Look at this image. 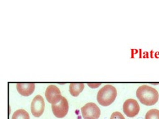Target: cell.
<instances>
[{"label":"cell","mask_w":159,"mask_h":119,"mask_svg":"<svg viewBox=\"0 0 159 119\" xmlns=\"http://www.w3.org/2000/svg\"><path fill=\"white\" fill-rule=\"evenodd\" d=\"M45 97L49 103L56 104L61 101L62 96L58 87L54 85H50L46 89Z\"/></svg>","instance_id":"52a82bcc"},{"label":"cell","mask_w":159,"mask_h":119,"mask_svg":"<svg viewBox=\"0 0 159 119\" xmlns=\"http://www.w3.org/2000/svg\"><path fill=\"white\" fill-rule=\"evenodd\" d=\"M84 89V83H70L69 86V91L73 97H78Z\"/></svg>","instance_id":"9c48e42d"},{"label":"cell","mask_w":159,"mask_h":119,"mask_svg":"<svg viewBox=\"0 0 159 119\" xmlns=\"http://www.w3.org/2000/svg\"><path fill=\"white\" fill-rule=\"evenodd\" d=\"M100 83H98V84H95V83H92V84H88V86L89 87H91L92 88H97L98 87H99L100 86Z\"/></svg>","instance_id":"4fadbf2b"},{"label":"cell","mask_w":159,"mask_h":119,"mask_svg":"<svg viewBox=\"0 0 159 119\" xmlns=\"http://www.w3.org/2000/svg\"><path fill=\"white\" fill-rule=\"evenodd\" d=\"M110 119H125L120 112H114L111 114Z\"/></svg>","instance_id":"7c38bea8"},{"label":"cell","mask_w":159,"mask_h":119,"mask_svg":"<svg viewBox=\"0 0 159 119\" xmlns=\"http://www.w3.org/2000/svg\"><path fill=\"white\" fill-rule=\"evenodd\" d=\"M136 95L140 102L147 106L155 105L159 98V94L156 89L147 85L139 87L137 90Z\"/></svg>","instance_id":"6da1fadb"},{"label":"cell","mask_w":159,"mask_h":119,"mask_svg":"<svg viewBox=\"0 0 159 119\" xmlns=\"http://www.w3.org/2000/svg\"><path fill=\"white\" fill-rule=\"evenodd\" d=\"M123 111L127 117L133 118L138 115L140 111V107L135 99H129L123 103Z\"/></svg>","instance_id":"277c9868"},{"label":"cell","mask_w":159,"mask_h":119,"mask_svg":"<svg viewBox=\"0 0 159 119\" xmlns=\"http://www.w3.org/2000/svg\"><path fill=\"white\" fill-rule=\"evenodd\" d=\"M145 119H159V110L154 108L148 111L145 115Z\"/></svg>","instance_id":"8fae6325"},{"label":"cell","mask_w":159,"mask_h":119,"mask_svg":"<svg viewBox=\"0 0 159 119\" xmlns=\"http://www.w3.org/2000/svg\"><path fill=\"white\" fill-rule=\"evenodd\" d=\"M44 99L41 95H37L34 97L31 105V111L32 115L35 117H41L44 111Z\"/></svg>","instance_id":"8992f818"},{"label":"cell","mask_w":159,"mask_h":119,"mask_svg":"<svg viewBox=\"0 0 159 119\" xmlns=\"http://www.w3.org/2000/svg\"><path fill=\"white\" fill-rule=\"evenodd\" d=\"M117 92L116 87L111 85L104 86L98 93L97 100L99 105L103 107L110 105L117 97Z\"/></svg>","instance_id":"7a4b0ae2"},{"label":"cell","mask_w":159,"mask_h":119,"mask_svg":"<svg viewBox=\"0 0 159 119\" xmlns=\"http://www.w3.org/2000/svg\"><path fill=\"white\" fill-rule=\"evenodd\" d=\"M82 117L84 119H98L101 111L96 103H88L81 108Z\"/></svg>","instance_id":"3957f363"},{"label":"cell","mask_w":159,"mask_h":119,"mask_svg":"<svg viewBox=\"0 0 159 119\" xmlns=\"http://www.w3.org/2000/svg\"><path fill=\"white\" fill-rule=\"evenodd\" d=\"M34 83H17V90L18 93L23 96L27 97L31 95L34 91Z\"/></svg>","instance_id":"ba28073f"},{"label":"cell","mask_w":159,"mask_h":119,"mask_svg":"<svg viewBox=\"0 0 159 119\" xmlns=\"http://www.w3.org/2000/svg\"><path fill=\"white\" fill-rule=\"evenodd\" d=\"M11 119H30L29 113L24 109H19L13 113Z\"/></svg>","instance_id":"30bf717a"},{"label":"cell","mask_w":159,"mask_h":119,"mask_svg":"<svg viewBox=\"0 0 159 119\" xmlns=\"http://www.w3.org/2000/svg\"><path fill=\"white\" fill-rule=\"evenodd\" d=\"M69 105L67 99L62 97L61 101L56 104H52V111L54 115L57 118H62L65 117L68 112Z\"/></svg>","instance_id":"5b68a950"}]
</instances>
